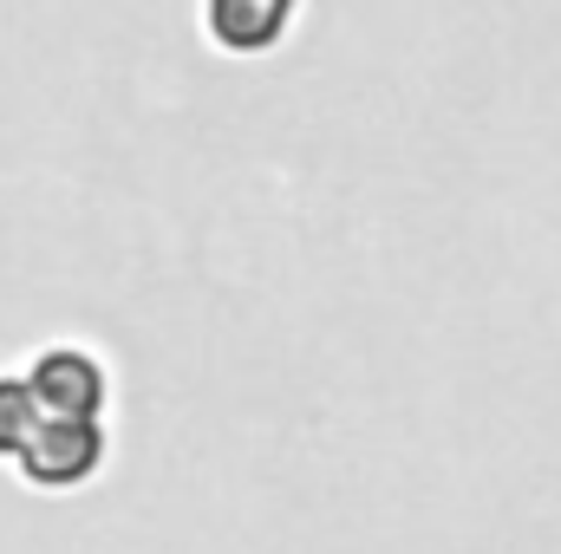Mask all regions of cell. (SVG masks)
<instances>
[{"label":"cell","mask_w":561,"mask_h":554,"mask_svg":"<svg viewBox=\"0 0 561 554\" xmlns=\"http://www.w3.org/2000/svg\"><path fill=\"white\" fill-rule=\"evenodd\" d=\"M13 470L33 489H79L105 470V424L99 417H39V430L20 443Z\"/></svg>","instance_id":"1"},{"label":"cell","mask_w":561,"mask_h":554,"mask_svg":"<svg viewBox=\"0 0 561 554\" xmlns=\"http://www.w3.org/2000/svg\"><path fill=\"white\" fill-rule=\"evenodd\" d=\"M26 392L39 417H99L112 399V379H105V359L92 346H72V339H53L33 353L26 366Z\"/></svg>","instance_id":"2"},{"label":"cell","mask_w":561,"mask_h":554,"mask_svg":"<svg viewBox=\"0 0 561 554\" xmlns=\"http://www.w3.org/2000/svg\"><path fill=\"white\" fill-rule=\"evenodd\" d=\"M300 0H203V33L222 53H268L287 39Z\"/></svg>","instance_id":"3"},{"label":"cell","mask_w":561,"mask_h":554,"mask_svg":"<svg viewBox=\"0 0 561 554\" xmlns=\"http://www.w3.org/2000/svg\"><path fill=\"white\" fill-rule=\"evenodd\" d=\"M33 430H39V405H33V392H26V379H20V372H0V457L13 463Z\"/></svg>","instance_id":"4"}]
</instances>
